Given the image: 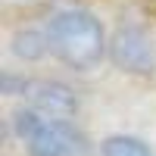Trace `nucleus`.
<instances>
[{"label":"nucleus","mask_w":156,"mask_h":156,"mask_svg":"<svg viewBox=\"0 0 156 156\" xmlns=\"http://www.w3.org/2000/svg\"><path fill=\"white\" fill-rule=\"evenodd\" d=\"M50 50L59 62L75 72H87L106 53V34L94 12L87 9H62L47 25Z\"/></svg>","instance_id":"obj_1"},{"label":"nucleus","mask_w":156,"mask_h":156,"mask_svg":"<svg viewBox=\"0 0 156 156\" xmlns=\"http://www.w3.org/2000/svg\"><path fill=\"white\" fill-rule=\"evenodd\" d=\"M31 156H90V140L66 119H41L25 140Z\"/></svg>","instance_id":"obj_2"},{"label":"nucleus","mask_w":156,"mask_h":156,"mask_svg":"<svg viewBox=\"0 0 156 156\" xmlns=\"http://www.w3.org/2000/svg\"><path fill=\"white\" fill-rule=\"evenodd\" d=\"M109 59L122 72L150 75L156 69V44L140 25H119L109 41Z\"/></svg>","instance_id":"obj_3"},{"label":"nucleus","mask_w":156,"mask_h":156,"mask_svg":"<svg viewBox=\"0 0 156 156\" xmlns=\"http://www.w3.org/2000/svg\"><path fill=\"white\" fill-rule=\"evenodd\" d=\"M25 97L31 100V109H37L47 119H69L78 109L72 87H66L62 81H28Z\"/></svg>","instance_id":"obj_4"},{"label":"nucleus","mask_w":156,"mask_h":156,"mask_svg":"<svg viewBox=\"0 0 156 156\" xmlns=\"http://www.w3.org/2000/svg\"><path fill=\"white\" fill-rule=\"evenodd\" d=\"M50 50V34L47 31H37V28H22L12 34V53L25 62H34L41 59Z\"/></svg>","instance_id":"obj_5"},{"label":"nucleus","mask_w":156,"mask_h":156,"mask_svg":"<svg viewBox=\"0 0 156 156\" xmlns=\"http://www.w3.org/2000/svg\"><path fill=\"white\" fill-rule=\"evenodd\" d=\"M103 156H153V150L144 144L140 137H131V134H112L103 140L100 147Z\"/></svg>","instance_id":"obj_6"}]
</instances>
